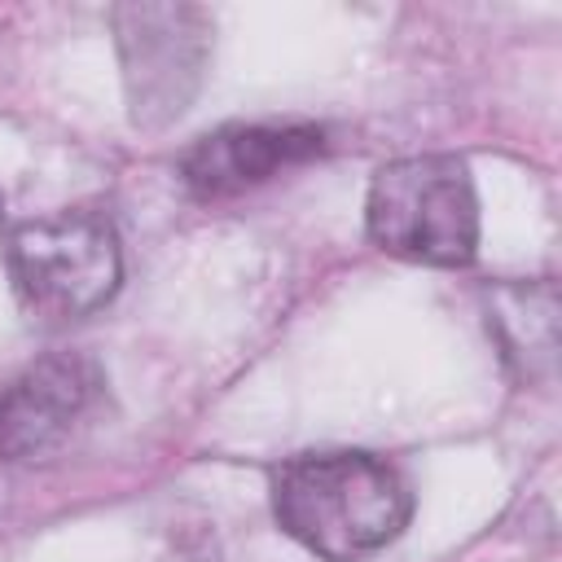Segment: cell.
Listing matches in <instances>:
<instances>
[{"mask_svg": "<svg viewBox=\"0 0 562 562\" xmlns=\"http://www.w3.org/2000/svg\"><path fill=\"white\" fill-rule=\"evenodd\" d=\"M4 268L18 303L40 321H83L123 281L119 233L101 211L75 206L22 220L4 237Z\"/></svg>", "mask_w": 562, "mask_h": 562, "instance_id": "obj_3", "label": "cell"}, {"mask_svg": "<svg viewBox=\"0 0 562 562\" xmlns=\"http://www.w3.org/2000/svg\"><path fill=\"white\" fill-rule=\"evenodd\" d=\"M272 514L307 553L360 562L408 527L413 492L404 474L373 452H303L277 470Z\"/></svg>", "mask_w": 562, "mask_h": 562, "instance_id": "obj_1", "label": "cell"}, {"mask_svg": "<svg viewBox=\"0 0 562 562\" xmlns=\"http://www.w3.org/2000/svg\"><path fill=\"white\" fill-rule=\"evenodd\" d=\"M127 110L136 127L184 114L211 53V22L198 4H119L114 13Z\"/></svg>", "mask_w": 562, "mask_h": 562, "instance_id": "obj_4", "label": "cell"}, {"mask_svg": "<svg viewBox=\"0 0 562 562\" xmlns=\"http://www.w3.org/2000/svg\"><path fill=\"white\" fill-rule=\"evenodd\" d=\"M369 237L400 259L465 268L479 250V198L452 154H408L378 167L364 202Z\"/></svg>", "mask_w": 562, "mask_h": 562, "instance_id": "obj_2", "label": "cell"}, {"mask_svg": "<svg viewBox=\"0 0 562 562\" xmlns=\"http://www.w3.org/2000/svg\"><path fill=\"white\" fill-rule=\"evenodd\" d=\"M0 220H4V193H0Z\"/></svg>", "mask_w": 562, "mask_h": 562, "instance_id": "obj_7", "label": "cell"}, {"mask_svg": "<svg viewBox=\"0 0 562 562\" xmlns=\"http://www.w3.org/2000/svg\"><path fill=\"white\" fill-rule=\"evenodd\" d=\"M101 395V369L79 351H53L0 386V461H35L70 439Z\"/></svg>", "mask_w": 562, "mask_h": 562, "instance_id": "obj_5", "label": "cell"}, {"mask_svg": "<svg viewBox=\"0 0 562 562\" xmlns=\"http://www.w3.org/2000/svg\"><path fill=\"white\" fill-rule=\"evenodd\" d=\"M321 149L325 132L312 123H233L184 149L180 180L193 198L220 202L316 158Z\"/></svg>", "mask_w": 562, "mask_h": 562, "instance_id": "obj_6", "label": "cell"}]
</instances>
